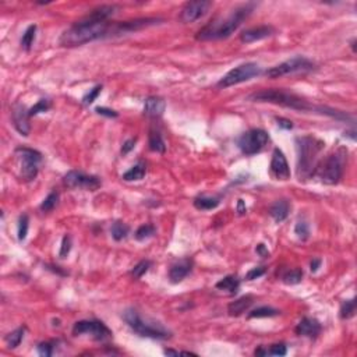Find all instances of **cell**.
<instances>
[{
	"instance_id": "7c38bea8",
	"label": "cell",
	"mask_w": 357,
	"mask_h": 357,
	"mask_svg": "<svg viewBox=\"0 0 357 357\" xmlns=\"http://www.w3.org/2000/svg\"><path fill=\"white\" fill-rule=\"evenodd\" d=\"M63 183L69 188H81L87 191H95L102 186V182L98 176L85 175L84 172L80 170H70L63 177Z\"/></svg>"
},
{
	"instance_id": "d4e9b609",
	"label": "cell",
	"mask_w": 357,
	"mask_h": 357,
	"mask_svg": "<svg viewBox=\"0 0 357 357\" xmlns=\"http://www.w3.org/2000/svg\"><path fill=\"white\" fill-rule=\"evenodd\" d=\"M148 145H150L151 151L159 152V154H163L165 150H166V145H165V141H163L161 133L156 130L150 131V136H148Z\"/></svg>"
},
{
	"instance_id": "d6a6232c",
	"label": "cell",
	"mask_w": 357,
	"mask_h": 357,
	"mask_svg": "<svg viewBox=\"0 0 357 357\" xmlns=\"http://www.w3.org/2000/svg\"><path fill=\"white\" fill-rule=\"evenodd\" d=\"M155 233H156L155 226L147 223V225H143V226L138 227L134 236H136V239L138 241H144L147 240V239H150V237H152Z\"/></svg>"
},
{
	"instance_id": "74e56055",
	"label": "cell",
	"mask_w": 357,
	"mask_h": 357,
	"mask_svg": "<svg viewBox=\"0 0 357 357\" xmlns=\"http://www.w3.org/2000/svg\"><path fill=\"white\" fill-rule=\"evenodd\" d=\"M101 91H102V85H95L92 90H90V92L85 95L84 98H83V105L84 106H88V105H91L95 102V99H97L98 97H99V94H101Z\"/></svg>"
},
{
	"instance_id": "ac0fdd59",
	"label": "cell",
	"mask_w": 357,
	"mask_h": 357,
	"mask_svg": "<svg viewBox=\"0 0 357 357\" xmlns=\"http://www.w3.org/2000/svg\"><path fill=\"white\" fill-rule=\"evenodd\" d=\"M193 269V261L184 258V260L176 262L170 266L169 279L172 283H180L183 279L187 278V275Z\"/></svg>"
},
{
	"instance_id": "6da1fadb",
	"label": "cell",
	"mask_w": 357,
	"mask_h": 357,
	"mask_svg": "<svg viewBox=\"0 0 357 357\" xmlns=\"http://www.w3.org/2000/svg\"><path fill=\"white\" fill-rule=\"evenodd\" d=\"M116 12L117 6L115 5H102L94 9L91 13L76 21L69 30H66L60 35L59 44L65 48H76L98 39L116 37V23H109V19L113 17Z\"/></svg>"
},
{
	"instance_id": "5bb4252c",
	"label": "cell",
	"mask_w": 357,
	"mask_h": 357,
	"mask_svg": "<svg viewBox=\"0 0 357 357\" xmlns=\"http://www.w3.org/2000/svg\"><path fill=\"white\" fill-rule=\"evenodd\" d=\"M269 175L272 176L275 180H280V182H286L290 179L289 163H287L285 154L279 148H275L272 152V158H271V163H269Z\"/></svg>"
},
{
	"instance_id": "681fc988",
	"label": "cell",
	"mask_w": 357,
	"mask_h": 357,
	"mask_svg": "<svg viewBox=\"0 0 357 357\" xmlns=\"http://www.w3.org/2000/svg\"><path fill=\"white\" fill-rule=\"evenodd\" d=\"M163 353H165V354H175V356H177V354H180V351L170 350V349H165V350H163Z\"/></svg>"
},
{
	"instance_id": "7a4b0ae2",
	"label": "cell",
	"mask_w": 357,
	"mask_h": 357,
	"mask_svg": "<svg viewBox=\"0 0 357 357\" xmlns=\"http://www.w3.org/2000/svg\"><path fill=\"white\" fill-rule=\"evenodd\" d=\"M255 6H257L255 3H246L236 7L225 19L212 20L209 24L202 27L197 33L195 38L198 41H218L229 38L243 24V21L253 13Z\"/></svg>"
},
{
	"instance_id": "52a82bcc",
	"label": "cell",
	"mask_w": 357,
	"mask_h": 357,
	"mask_svg": "<svg viewBox=\"0 0 357 357\" xmlns=\"http://www.w3.org/2000/svg\"><path fill=\"white\" fill-rule=\"evenodd\" d=\"M16 156L19 159L20 176L24 182H33L38 176L39 163L42 162V154L33 148L19 147L16 150Z\"/></svg>"
},
{
	"instance_id": "ab89813d",
	"label": "cell",
	"mask_w": 357,
	"mask_h": 357,
	"mask_svg": "<svg viewBox=\"0 0 357 357\" xmlns=\"http://www.w3.org/2000/svg\"><path fill=\"white\" fill-rule=\"evenodd\" d=\"M72 250V237L69 234H66L62 240V246H60V251H59V257L60 258H66L69 253Z\"/></svg>"
},
{
	"instance_id": "8fae6325",
	"label": "cell",
	"mask_w": 357,
	"mask_h": 357,
	"mask_svg": "<svg viewBox=\"0 0 357 357\" xmlns=\"http://www.w3.org/2000/svg\"><path fill=\"white\" fill-rule=\"evenodd\" d=\"M73 335L80 336V335H91L95 340H106L112 338V331L102 322L97 319H83L78 321L73 326Z\"/></svg>"
},
{
	"instance_id": "9a60e30c",
	"label": "cell",
	"mask_w": 357,
	"mask_h": 357,
	"mask_svg": "<svg viewBox=\"0 0 357 357\" xmlns=\"http://www.w3.org/2000/svg\"><path fill=\"white\" fill-rule=\"evenodd\" d=\"M12 120H13L16 130L19 131L21 136L27 137L31 131L30 126V115L28 111L24 108V105L16 104L12 109Z\"/></svg>"
},
{
	"instance_id": "d590c367",
	"label": "cell",
	"mask_w": 357,
	"mask_h": 357,
	"mask_svg": "<svg viewBox=\"0 0 357 357\" xmlns=\"http://www.w3.org/2000/svg\"><path fill=\"white\" fill-rule=\"evenodd\" d=\"M294 233L301 241H305L310 237V227L305 221H299L294 226Z\"/></svg>"
},
{
	"instance_id": "4dcf8cb0",
	"label": "cell",
	"mask_w": 357,
	"mask_h": 357,
	"mask_svg": "<svg viewBox=\"0 0 357 357\" xmlns=\"http://www.w3.org/2000/svg\"><path fill=\"white\" fill-rule=\"evenodd\" d=\"M303 279V271L300 268H294V269H290L282 276V280L285 285H297L300 283Z\"/></svg>"
},
{
	"instance_id": "ffe728a7",
	"label": "cell",
	"mask_w": 357,
	"mask_h": 357,
	"mask_svg": "<svg viewBox=\"0 0 357 357\" xmlns=\"http://www.w3.org/2000/svg\"><path fill=\"white\" fill-rule=\"evenodd\" d=\"M290 212V204L287 200H279V201H275L269 207V215L272 216V219L276 223L283 222L289 216Z\"/></svg>"
},
{
	"instance_id": "836d02e7",
	"label": "cell",
	"mask_w": 357,
	"mask_h": 357,
	"mask_svg": "<svg viewBox=\"0 0 357 357\" xmlns=\"http://www.w3.org/2000/svg\"><path fill=\"white\" fill-rule=\"evenodd\" d=\"M51 106H52V102L49 99H39L38 102L28 111V115H30V117H33L39 115V113H45L51 109Z\"/></svg>"
},
{
	"instance_id": "4fadbf2b",
	"label": "cell",
	"mask_w": 357,
	"mask_h": 357,
	"mask_svg": "<svg viewBox=\"0 0 357 357\" xmlns=\"http://www.w3.org/2000/svg\"><path fill=\"white\" fill-rule=\"evenodd\" d=\"M212 2L209 0H195V2H188L183 6L182 12L179 14V21L183 24H190L197 20L202 19L205 14L211 10Z\"/></svg>"
},
{
	"instance_id": "4316f807",
	"label": "cell",
	"mask_w": 357,
	"mask_h": 357,
	"mask_svg": "<svg viewBox=\"0 0 357 357\" xmlns=\"http://www.w3.org/2000/svg\"><path fill=\"white\" fill-rule=\"evenodd\" d=\"M278 314H280L279 310L262 305V307H257L255 310L248 312V318H269V317H276Z\"/></svg>"
},
{
	"instance_id": "484cf974",
	"label": "cell",
	"mask_w": 357,
	"mask_h": 357,
	"mask_svg": "<svg viewBox=\"0 0 357 357\" xmlns=\"http://www.w3.org/2000/svg\"><path fill=\"white\" fill-rule=\"evenodd\" d=\"M24 333H26V328H24V326H20L17 329H14L13 332H10L6 336V339H5L7 346H9V349L19 347L20 343H21L23 339H24Z\"/></svg>"
},
{
	"instance_id": "277c9868",
	"label": "cell",
	"mask_w": 357,
	"mask_h": 357,
	"mask_svg": "<svg viewBox=\"0 0 357 357\" xmlns=\"http://www.w3.org/2000/svg\"><path fill=\"white\" fill-rule=\"evenodd\" d=\"M248 99L253 102H268V104L279 105L283 108H289L293 111L299 112H314L317 105H312L307 102L303 98L297 97L296 94L285 91V90H262V91L254 92Z\"/></svg>"
},
{
	"instance_id": "c3c4849f",
	"label": "cell",
	"mask_w": 357,
	"mask_h": 357,
	"mask_svg": "<svg viewBox=\"0 0 357 357\" xmlns=\"http://www.w3.org/2000/svg\"><path fill=\"white\" fill-rule=\"evenodd\" d=\"M319 266H321V260H312L311 264H310V269H311V272H317Z\"/></svg>"
},
{
	"instance_id": "e575fe53",
	"label": "cell",
	"mask_w": 357,
	"mask_h": 357,
	"mask_svg": "<svg viewBox=\"0 0 357 357\" xmlns=\"http://www.w3.org/2000/svg\"><path fill=\"white\" fill-rule=\"evenodd\" d=\"M150 268H151V261L148 260L140 261V262H138L137 265H134V268L131 269V275H133V278L140 279L141 276H144L145 273L148 272Z\"/></svg>"
},
{
	"instance_id": "bcb514c9",
	"label": "cell",
	"mask_w": 357,
	"mask_h": 357,
	"mask_svg": "<svg viewBox=\"0 0 357 357\" xmlns=\"http://www.w3.org/2000/svg\"><path fill=\"white\" fill-rule=\"evenodd\" d=\"M255 253L258 254L260 257H262V258H268L269 257V251L266 250V247L264 244H258L257 248H255Z\"/></svg>"
},
{
	"instance_id": "e0dca14e",
	"label": "cell",
	"mask_w": 357,
	"mask_h": 357,
	"mask_svg": "<svg viewBox=\"0 0 357 357\" xmlns=\"http://www.w3.org/2000/svg\"><path fill=\"white\" fill-rule=\"evenodd\" d=\"M275 34V28L271 26H261L255 28H250L240 34V41L243 44H253L261 39H265L268 37H272Z\"/></svg>"
},
{
	"instance_id": "cb8c5ba5",
	"label": "cell",
	"mask_w": 357,
	"mask_h": 357,
	"mask_svg": "<svg viewBox=\"0 0 357 357\" xmlns=\"http://www.w3.org/2000/svg\"><path fill=\"white\" fill-rule=\"evenodd\" d=\"M219 204H221V200L218 197L200 195L194 200V207L200 211H211V209H215Z\"/></svg>"
},
{
	"instance_id": "60d3db41",
	"label": "cell",
	"mask_w": 357,
	"mask_h": 357,
	"mask_svg": "<svg viewBox=\"0 0 357 357\" xmlns=\"http://www.w3.org/2000/svg\"><path fill=\"white\" fill-rule=\"evenodd\" d=\"M287 353L286 344L276 343L271 346V349H266V356H285Z\"/></svg>"
},
{
	"instance_id": "b9f144b4",
	"label": "cell",
	"mask_w": 357,
	"mask_h": 357,
	"mask_svg": "<svg viewBox=\"0 0 357 357\" xmlns=\"http://www.w3.org/2000/svg\"><path fill=\"white\" fill-rule=\"evenodd\" d=\"M265 272H266L265 266H255V268H251V269L246 273V280L257 279V278L262 276Z\"/></svg>"
},
{
	"instance_id": "7dc6e473",
	"label": "cell",
	"mask_w": 357,
	"mask_h": 357,
	"mask_svg": "<svg viewBox=\"0 0 357 357\" xmlns=\"http://www.w3.org/2000/svg\"><path fill=\"white\" fill-rule=\"evenodd\" d=\"M246 205H244V201L243 200H239L237 201V212H239V215H244L246 214Z\"/></svg>"
},
{
	"instance_id": "7bdbcfd3",
	"label": "cell",
	"mask_w": 357,
	"mask_h": 357,
	"mask_svg": "<svg viewBox=\"0 0 357 357\" xmlns=\"http://www.w3.org/2000/svg\"><path fill=\"white\" fill-rule=\"evenodd\" d=\"M95 112H97L98 115H101V116H106V117H117L119 116V113H117L116 111H113V109H108V108H102V106H98V108H95Z\"/></svg>"
},
{
	"instance_id": "ba28073f",
	"label": "cell",
	"mask_w": 357,
	"mask_h": 357,
	"mask_svg": "<svg viewBox=\"0 0 357 357\" xmlns=\"http://www.w3.org/2000/svg\"><path fill=\"white\" fill-rule=\"evenodd\" d=\"M269 143L268 133L261 129H251V130L243 133L237 138V147L247 156L255 155L265 148Z\"/></svg>"
},
{
	"instance_id": "2e32d148",
	"label": "cell",
	"mask_w": 357,
	"mask_h": 357,
	"mask_svg": "<svg viewBox=\"0 0 357 357\" xmlns=\"http://www.w3.org/2000/svg\"><path fill=\"white\" fill-rule=\"evenodd\" d=\"M322 331V326L319 324L318 319L310 318V317H304L300 321L297 326L294 328V332L299 336H305V338L315 339Z\"/></svg>"
},
{
	"instance_id": "603a6c76",
	"label": "cell",
	"mask_w": 357,
	"mask_h": 357,
	"mask_svg": "<svg viewBox=\"0 0 357 357\" xmlns=\"http://www.w3.org/2000/svg\"><path fill=\"white\" fill-rule=\"evenodd\" d=\"M145 173H147V165L144 162H138L127 170L126 173H123V180H126V182H138V180H143Z\"/></svg>"
},
{
	"instance_id": "30bf717a",
	"label": "cell",
	"mask_w": 357,
	"mask_h": 357,
	"mask_svg": "<svg viewBox=\"0 0 357 357\" xmlns=\"http://www.w3.org/2000/svg\"><path fill=\"white\" fill-rule=\"evenodd\" d=\"M312 69H314V63L310 62L308 59L303 58V56H294L280 65L271 67L269 70H266L265 74L266 77L269 78H280L283 76H289V74H296V73L311 72Z\"/></svg>"
},
{
	"instance_id": "f1b7e54d",
	"label": "cell",
	"mask_w": 357,
	"mask_h": 357,
	"mask_svg": "<svg viewBox=\"0 0 357 357\" xmlns=\"http://www.w3.org/2000/svg\"><path fill=\"white\" fill-rule=\"evenodd\" d=\"M354 314H356V299L344 300L340 305V310H339L340 318L349 319L351 317H354Z\"/></svg>"
},
{
	"instance_id": "d6986e66",
	"label": "cell",
	"mask_w": 357,
	"mask_h": 357,
	"mask_svg": "<svg viewBox=\"0 0 357 357\" xmlns=\"http://www.w3.org/2000/svg\"><path fill=\"white\" fill-rule=\"evenodd\" d=\"M166 109L165 99L159 97H150L144 102V115L148 117H161Z\"/></svg>"
},
{
	"instance_id": "44dd1931",
	"label": "cell",
	"mask_w": 357,
	"mask_h": 357,
	"mask_svg": "<svg viewBox=\"0 0 357 357\" xmlns=\"http://www.w3.org/2000/svg\"><path fill=\"white\" fill-rule=\"evenodd\" d=\"M253 303H254L253 296L247 294V296H243V297L237 299L236 301H233V303H230L229 307H227V312H229L230 317H239V315H241L243 312H246Z\"/></svg>"
},
{
	"instance_id": "9c48e42d",
	"label": "cell",
	"mask_w": 357,
	"mask_h": 357,
	"mask_svg": "<svg viewBox=\"0 0 357 357\" xmlns=\"http://www.w3.org/2000/svg\"><path fill=\"white\" fill-rule=\"evenodd\" d=\"M261 74V67L257 63H244L232 69L230 72L225 74L218 83V88H229L233 85L246 83L251 78L257 77Z\"/></svg>"
},
{
	"instance_id": "7402d4cb",
	"label": "cell",
	"mask_w": 357,
	"mask_h": 357,
	"mask_svg": "<svg viewBox=\"0 0 357 357\" xmlns=\"http://www.w3.org/2000/svg\"><path fill=\"white\" fill-rule=\"evenodd\" d=\"M215 287H216L218 290L227 292L229 294H234V293H237L239 287H240V280L237 279V276H234V275H227L223 279L216 282Z\"/></svg>"
},
{
	"instance_id": "1f68e13d",
	"label": "cell",
	"mask_w": 357,
	"mask_h": 357,
	"mask_svg": "<svg viewBox=\"0 0 357 357\" xmlns=\"http://www.w3.org/2000/svg\"><path fill=\"white\" fill-rule=\"evenodd\" d=\"M59 202V193L58 191H52V193H49V195L46 197L45 200L42 201V204H41V211L42 212H51V211H53L55 208H56V205H58Z\"/></svg>"
},
{
	"instance_id": "3957f363",
	"label": "cell",
	"mask_w": 357,
	"mask_h": 357,
	"mask_svg": "<svg viewBox=\"0 0 357 357\" xmlns=\"http://www.w3.org/2000/svg\"><path fill=\"white\" fill-rule=\"evenodd\" d=\"M325 144L312 136H303L296 138L297 147V176L300 180L310 179L318 165V154Z\"/></svg>"
},
{
	"instance_id": "83f0119b",
	"label": "cell",
	"mask_w": 357,
	"mask_h": 357,
	"mask_svg": "<svg viewBox=\"0 0 357 357\" xmlns=\"http://www.w3.org/2000/svg\"><path fill=\"white\" fill-rule=\"evenodd\" d=\"M129 232H130V227L127 226L126 223H123V222L117 221L112 225V229H111L112 237H113L116 241L124 240V239L129 236Z\"/></svg>"
},
{
	"instance_id": "8992f818",
	"label": "cell",
	"mask_w": 357,
	"mask_h": 357,
	"mask_svg": "<svg viewBox=\"0 0 357 357\" xmlns=\"http://www.w3.org/2000/svg\"><path fill=\"white\" fill-rule=\"evenodd\" d=\"M344 151L339 150L335 154H331L325 161L317 165L314 177H317L319 182L333 186L338 184L343 176L344 169Z\"/></svg>"
},
{
	"instance_id": "5b68a950",
	"label": "cell",
	"mask_w": 357,
	"mask_h": 357,
	"mask_svg": "<svg viewBox=\"0 0 357 357\" xmlns=\"http://www.w3.org/2000/svg\"><path fill=\"white\" fill-rule=\"evenodd\" d=\"M122 318L133 331L136 332L137 335H140L143 338L159 339V340L170 338V332L166 328H163L162 325L158 324V322H150V321L143 319L141 315L134 308L124 310V312L122 314Z\"/></svg>"
},
{
	"instance_id": "f546056e",
	"label": "cell",
	"mask_w": 357,
	"mask_h": 357,
	"mask_svg": "<svg viewBox=\"0 0 357 357\" xmlns=\"http://www.w3.org/2000/svg\"><path fill=\"white\" fill-rule=\"evenodd\" d=\"M35 38H37V26H30L26 30V33L23 34V38H21V46L26 49V51H30L33 48L34 42H35Z\"/></svg>"
},
{
	"instance_id": "8d00e7d4",
	"label": "cell",
	"mask_w": 357,
	"mask_h": 357,
	"mask_svg": "<svg viewBox=\"0 0 357 357\" xmlns=\"http://www.w3.org/2000/svg\"><path fill=\"white\" fill-rule=\"evenodd\" d=\"M28 226H30V219L28 215H21L19 221V240H26L27 234H28Z\"/></svg>"
},
{
	"instance_id": "f35d334b",
	"label": "cell",
	"mask_w": 357,
	"mask_h": 357,
	"mask_svg": "<svg viewBox=\"0 0 357 357\" xmlns=\"http://www.w3.org/2000/svg\"><path fill=\"white\" fill-rule=\"evenodd\" d=\"M53 349H55V342H42L38 344L37 350L42 357H49L53 354Z\"/></svg>"
},
{
	"instance_id": "ee69618b",
	"label": "cell",
	"mask_w": 357,
	"mask_h": 357,
	"mask_svg": "<svg viewBox=\"0 0 357 357\" xmlns=\"http://www.w3.org/2000/svg\"><path fill=\"white\" fill-rule=\"evenodd\" d=\"M136 143H137V138H130V140H127V141L123 144V147H122V155H127L130 151L134 150Z\"/></svg>"
},
{
	"instance_id": "f6af8a7d",
	"label": "cell",
	"mask_w": 357,
	"mask_h": 357,
	"mask_svg": "<svg viewBox=\"0 0 357 357\" xmlns=\"http://www.w3.org/2000/svg\"><path fill=\"white\" fill-rule=\"evenodd\" d=\"M276 123L280 129H285V130H292L293 129L292 122L289 119H285V117H276Z\"/></svg>"
}]
</instances>
